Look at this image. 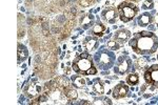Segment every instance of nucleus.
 Here are the masks:
<instances>
[{
	"mask_svg": "<svg viewBox=\"0 0 158 105\" xmlns=\"http://www.w3.org/2000/svg\"><path fill=\"white\" fill-rule=\"evenodd\" d=\"M129 45L138 55H153L158 50V36L149 30L137 32L129 41Z\"/></svg>",
	"mask_w": 158,
	"mask_h": 105,
	"instance_id": "nucleus-1",
	"label": "nucleus"
},
{
	"mask_svg": "<svg viewBox=\"0 0 158 105\" xmlns=\"http://www.w3.org/2000/svg\"><path fill=\"white\" fill-rule=\"evenodd\" d=\"M94 60L88 53H83L79 55L78 57L74 59L72 63V68L78 75L90 76L97 74V68L95 67Z\"/></svg>",
	"mask_w": 158,
	"mask_h": 105,
	"instance_id": "nucleus-2",
	"label": "nucleus"
},
{
	"mask_svg": "<svg viewBox=\"0 0 158 105\" xmlns=\"http://www.w3.org/2000/svg\"><path fill=\"white\" fill-rule=\"evenodd\" d=\"M96 67L102 71H109L116 62V55L110 48H101L93 57Z\"/></svg>",
	"mask_w": 158,
	"mask_h": 105,
	"instance_id": "nucleus-3",
	"label": "nucleus"
},
{
	"mask_svg": "<svg viewBox=\"0 0 158 105\" xmlns=\"http://www.w3.org/2000/svg\"><path fill=\"white\" fill-rule=\"evenodd\" d=\"M117 12H118L119 19L122 22H130L136 17V15L139 12V9L133 2L123 1L117 6Z\"/></svg>",
	"mask_w": 158,
	"mask_h": 105,
	"instance_id": "nucleus-4",
	"label": "nucleus"
},
{
	"mask_svg": "<svg viewBox=\"0 0 158 105\" xmlns=\"http://www.w3.org/2000/svg\"><path fill=\"white\" fill-rule=\"evenodd\" d=\"M114 73L117 75H124L131 71L132 67H133V62L132 59L128 57V56H119L118 59H116V62L114 64Z\"/></svg>",
	"mask_w": 158,
	"mask_h": 105,
	"instance_id": "nucleus-5",
	"label": "nucleus"
},
{
	"mask_svg": "<svg viewBox=\"0 0 158 105\" xmlns=\"http://www.w3.org/2000/svg\"><path fill=\"white\" fill-rule=\"evenodd\" d=\"M144 81L147 84L158 88V64H153L144 71Z\"/></svg>",
	"mask_w": 158,
	"mask_h": 105,
	"instance_id": "nucleus-6",
	"label": "nucleus"
},
{
	"mask_svg": "<svg viewBox=\"0 0 158 105\" xmlns=\"http://www.w3.org/2000/svg\"><path fill=\"white\" fill-rule=\"evenodd\" d=\"M23 93L27 98L34 99L41 94V86H40L36 81H31L29 84L25 85Z\"/></svg>",
	"mask_w": 158,
	"mask_h": 105,
	"instance_id": "nucleus-7",
	"label": "nucleus"
},
{
	"mask_svg": "<svg viewBox=\"0 0 158 105\" xmlns=\"http://www.w3.org/2000/svg\"><path fill=\"white\" fill-rule=\"evenodd\" d=\"M117 17L119 16H118V12H117L115 7H108V9H104L101 12V19L104 22H108V23L114 24L117 20Z\"/></svg>",
	"mask_w": 158,
	"mask_h": 105,
	"instance_id": "nucleus-8",
	"label": "nucleus"
},
{
	"mask_svg": "<svg viewBox=\"0 0 158 105\" xmlns=\"http://www.w3.org/2000/svg\"><path fill=\"white\" fill-rule=\"evenodd\" d=\"M129 86L127 85L126 83L121 82L119 83L118 85H116L115 87L113 89V97L115 99H122V98H126L127 96L129 95Z\"/></svg>",
	"mask_w": 158,
	"mask_h": 105,
	"instance_id": "nucleus-9",
	"label": "nucleus"
},
{
	"mask_svg": "<svg viewBox=\"0 0 158 105\" xmlns=\"http://www.w3.org/2000/svg\"><path fill=\"white\" fill-rule=\"evenodd\" d=\"M95 24V17L91 14V13H88V14H85L80 19V25L82 27V30H89L91 29L93 25Z\"/></svg>",
	"mask_w": 158,
	"mask_h": 105,
	"instance_id": "nucleus-10",
	"label": "nucleus"
},
{
	"mask_svg": "<svg viewBox=\"0 0 158 105\" xmlns=\"http://www.w3.org/2000/svg\"><path fill=\"white\" fill-rule=\"evenodd\" d=\"M130 37H131V32L129 30H124V29H121V30H118L117 32L114 34V39H115L119 44H122V43L127 42Z\"/></svg>",
	"mask_w": 158,
	"mask_h": 105,
	"instance_id": "nucleus-11",
	"label": "nucleus"
},
{
	"mask_svg": "<svg viewBox=\"0 0 158 105\" xmlns=\"http://www.w3.org/2000/svg\"><path fill=\"white\" fill-rule=\"evenodd\" d=\"M139 26H149L150 24L154 22V18H153L151 13H142L141 15H139L138 19H137Z\"/></svg>",
	"mask_w": 158,
	"mask_h": 105,
	"instance_id": "nucleus-12",
	"label": "nucleus"
},
{
	"mask_svg": "<svg viewBox=\"0 0 158 105\" xmlns=\"http://www.w3.org/2000/svg\"><path fill=\"white\" fill-rule=\"evenodd\" d=\"M98 44H99V41L97 39V37H91V36H89V37L85 38V42H83V46L88 52H92V50H95L96 48L98 47Z\"/></svg>",
	"mask_w": 158,
	"mask_h": 105,
	"instance_id": "nucleus-13",
	"label": "nucleus"
},
{
	"mask_svg": "<svg viewBox=\"0 0 158 105\" xmlns=\"http://www.w3.org/2000/svg\"><path fill=\"white\" fill-rule=\"evenodd\" d=\"M106 25H104L102 22L97 21L91 27L90 34H92L93 36H96V37H101V36H103V34L106 33Z\"/></svg>",
	"mask_w": 158,
	"mask_h": 105,
	"instance_id": "nucleus-14",
	"label": "nucleus"
},
{
	"mask_svg": "<svg viewBox=\"0 0 158 105\" xmlns=\"http://www.w3.org/2000/svg\"><path fill=\"white\" fill-rule=\"evenodd\" d=\"M63 93H64L65 98H67L68 100H70V101H75V100L77 99V97H78L77 91H76L71 85H69V84H67V85L64 86Z\"/></svg>",
	"mask_w": 158,
	"mask_h": 105,
	"instance_id": "nucleus-15",
	"label": "nucleus"
},
{
	"mask_svg": "<svg viewBox=\"0 0 158 105\" xmlns=\"http://www.w3.org/2000/svg\"><path fill=\"white\" fill-rule=\"evenodd\" d=\"M29 56V52H27V48L25 45L19 43L18 44V63L24 61L25 59Z\"/></svg>",
	"mask_w": 158,
	"mask_h": 105,
	"instance_id": "nucleus-16",
	"label": "nucleus"
},
{
	"mask_svg": "<svg viewBox=\"0 0 158 105\" xmlns=\"http://www.w3.org/2000/svg\"><path fill=\"white\" fill-rule=\"evenodd\" d=\"M71 79H72V83H73L74 87H76V88L85 87V80L81 76H72L71 77Z\"/></svg>",
	"mask_w": 158,
	"mask_h": 105,
	"instance_id": "nucleus-17",
	"label": "nucleus"
},
{
	"mask_svg": "<svg viewBox=\"0 0 158 105\" xmlns=\"http://www.w3.org/2000/svg\"><path fill=\"white\" fill-rule=\"evenodd\" d=\"M93 91L94 94H97V95H103L104 94V86L102 84V82L100 81H96L93 85Z\"/></svg>",
	"mask_w": 158,
	"mask_h": 105,
	"instance_id": "nucleus-18",
	"label": "nucleus"
},
{
	"mask_svg": "<svg viewBox=\"0 0 158 105\" xmlns=\"http://www.w3.org/2000/svg\"><path fill=\"white\" fill-rule=\"evenodd\" d=\"M138 82L139 78L136 74H130L128 78H127V83L130 84V85H136V84H138Z\"/></svg>",
	"mask_w": 158,
	"mask_h": 105,
	"instance_id": "nucleus-19",
	"label": "nucleus"
},
{
	"mask_svg": "<svg viewBox=\"0 0 158 105\" xmlns=\"http://www.w3.org/2000/svg\"><path fill=\"white\" fill-rule=\"evenodd\" d=\"M119 47H120V44L115 39L108 41V48H110L111 50H117Z\"/></svg>",
	"mask_w": 158,
	"mask_h": 105,
	"instance_id": "nucleus-20",
	"label": "nucleus"
},
{
	"mask_svg": "<svg viewBox=\"0 0 158 105\" xmlns=\"http://www.w3.org/2000/svg\"><path fill=\"white\" fill-rule=\"evenodd\" d=\"M142 10H153L154 9V1L153 0H144L141 4Z\"/></svg>",
	"mask_w": 158,
	"mask_h": 105,
	"instance_id": "nucleus-21",
	"label": "nucleus"
},
{
	"mask_svg": "<svg viewBox=\"0 0 158 105\" xmlns=\"http://www.w3.org/2000/svg\"><path fill=\"white\" fill-rule=\"evenodd\" d=\"M79 6L82 7H89L91 6H93L94 3L96 2V0H77Z\"/></svg>",
	"mask_w": 158,
	"mask_h": 105,
	"instance_id": "nucleus-22",
	"label": "nucleus"
},
{
	"mask_svg": "<svg viewBox=\"0 0 158 105\" xmlns=\"http://www.w3.org/2000/svg\"><path fill=\"white\" fill-rule=\"evenodd\" d=\"M147 64H148V61L143 60V59H138V60H137V65L139 66L140 70L143 68L144 66H147Z\"/></svg>",
	"mask_w": 158,
	"mask_h": 105,
	"instance_id": "nucleus-23",
	"label": "nucleus"
},
{
	"mask_svg": "<svg viewBox=\"0 0 158 105\" xmlns=\"http://www.w3.org/2000/svg\"><path fill=\"white\" fill-rule=\"evenodd\" d=\"M154 23L158 27V12L156 13V15H155V17H154Z\"/></svg>",
	"mask_w": 158,
	"mask_h": 105,
	"instance_id": "nucleus-24",
	"label": "nucleus"
},
{
	"mask_svg": "<svg viewBox=\"0 0 158 105\" xmlns=\"http://www.w3.org/2000/svg\"><path fill=\"white\" fill-rule=\"evenodd\" d=\"M124 1H128V2H139L140 0H124Z\"/></svg>",
	"mask_w": 158,
	"mask_h": 105,
	"instance_id": "nucleus-25",
	"label": "nucleus"
},
{
	"mask_svg": "<svg viewBox=\"0 0 158 105\" xmlns=\"http://www.w3.org/2000/svg\"><path fill=\"white\" fill-rule=\"evenodd\" d=\"M157 60H158V55H157Z\"/></svg>",
	"mask_w": 158,
	"mask_h": 105,
	"instance_id": "nucleus-26",
	"label": "nucleus"
}]
</instances>
